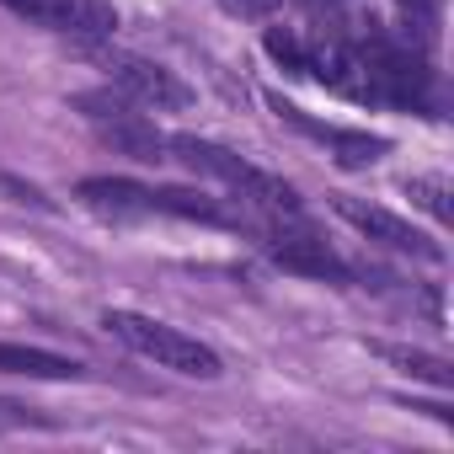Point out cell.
I'll return each instance as SVG.
<instances>
[{
  "label": "cell",
  "instance_id": "1",
  "mask_svg": "<svg viewBox=\"0 0 454 454\" xmlns=\"http://www.w3.org/2000/svg\"><path fill=\"white\" fill-rule=\"evenodd\" d=\"M166 160H182L187 171L214 176V182L231 192L236 203H247V208H257V214H268V219H305V198H300L284 176H273V171L252 166L247 155L224 150V145H214V139L166 134Z\"/></svg>",
  "mask_w": 454,
  "mask_h": 454
},
{
  "label": "cell",
  "instance_id": "2",
  "mask_svg": "<svg viewBox=\"0 0 454 454\" xmlns=\"http://www.w3.org/2000/svg\"><path fill=\"white\" fill-rule=\"evenodd\" d=\"M75 198L86 208L102 214H166V219H198V224H224V231H241V214L224 208L219 198L198 192V187H150L134 176H81Z\"/></svg>",
  "mask_w": 454,
  "mask_h": 454
},
{
  "label": "cell",
  "instance_id": "3",
  "mask_svg": "<svg viewBox=\"0 0 454 454\" xmlns=\"http://www.w3.org/2000/svg\"><path fill=\"white\" fill-rule=\"evenodd\" d=\"M102 326H107L129 353H139V358H150L155 369H171V374H182V380H219V374H224V358H219L208 342H198V337H187V332L155 321V316L107 310Z\"/></svg>",
  "mask_w": 454,
  "mask_h": 454
},
{
  "label": "cell",
  "instance_id": "4",
  "mask_svg": "<svg viewBox=\"0 0 454 454\" xmlns=\"http://www.w3.org/2000/svg\"><path fill=\"white\" fill-rule=\"evenodd\" d=\"M81 49H86L91 65H102L107 86L123 91L129 102H139L145 113H182V107H192V86L176 81L166 65H155L145 54H129V49H113L107 38L102 43H81Z\"/></svg>",
  "mask_w": 454,
  "mask_h": 454
},
{
  "label": "cell",
  "instance_id": "5",
  "mask_svg": "<svg viewBox=\"0 0 454 454\" xmlns=\"http://www.w3.org/2000/svg\"><path fill=\"white\" fill-rule=\"evenodd\" d=\"M257 247H262L284 273L321 278V284H358V268H353L348 257H337L321 231H310V219H268L262 231H257Z\"/></svg>",
  "mask_w": 454,
  "mask_h": 454
},
{
  "label": "cell",
  "instance_id": "6",
  "mask_svg": "<svg viewBox=\"0 0 454 454\" xmlns=\"http://www.w3.org/2000/svg\"><path fill=\"white\" fill-rule=\"evenodd\" d=\"M332 208L353 224V231L364 236V241H374V247H385V252H395V257H417V262H443V247L433 241V236H422L411 219H401V214H390V208H380V203H364V198H332Z\"/></svg>",
  "mask_w": 454,
  "mask_h": 454
},
{
  "label": "cell",
  "instance_id": "7",
  "mask_svg": "<svg viewBox=\"0 0 454 454\" xmlns=\"http://www.w3.org/2000/svg\"><path fill=\"white\" fill-rule=\"evenodd\" d=\"M0 6H12L17 17H27L59 38H75V43H102L118 33V12L107 0H0Z\"/></svg>",
  "mask_w": 454,
  "mask_h": 454
},
{
  "label": "cell",
  "instance_id": "8",
  "mask_svg": "<svg viewBox=\"0 0 454 454\" xmlns=\"http://www.w3.org/2000/svg\"><path fill=\"white\" fill-rule=\"evenodd\" d=\"M273 113H278L284 123H294L300 134H310V139L332 145L337 166H369V160H380V155L390 150V139H380V134H364V129H342V123H316V118H305L300 107H289V102H278V97H273Z\"/></svg>",
  "mask_w": 454,
  "mask_h": 454
},
{
  "label": "cell",
  "instance_id": "9",
  "mask_svg": "<svg viewBox=\"0 0 454 454\" xmlns=\"http://www.w3.org/2000/svg\"><path fill=\"white\" fill-rule=\"evenodd\" d=\"M0 374H22V380H86V364L49 353V348H27V342H0Z\"/></svg>",
  "mask_w": 454,
  "mask_h": 454
},
{
  "label": "cell",
  "instance_id": "10",
  "mask_svg": "<svg viewBox=\"0 0 454 454\" xmlns=\"http://www.w3.org/2000/svg\"><path fill=\"white\" fill-rule=\"evenodd\" d=\"M369 353H380V358H385V364H395L401 374L427 380V385H438V390H449V385H454V364H449V358H438V353L401 348V342H369Z\"/></svg>",
  "mask_w": 454,
  "mask_h": 454
},
{
  "label": "cell",
  "instance_id": "11",
  "mask_svg": "<svg viewBox=\"0 0 454 454\" xmlns=\"http://www.w3.org/2000/svg\"><path fill=\"white\" fill-rule=\"evenodd\" d=\"M395 12H401V22H406V38L417 33V43L427 49L433 33H438V17H443V0H395Z\"/></svg>",
  "mask_w": 454,
  "mask_h": 454
},
{
  "label": "cell",
  "instance_id": "12",
  "mask_svg": "<svg viewBox=\"0 0 454 454\" xmlns=\"http://www.w3.org/2000/svg\"><path fill=\"white\" fill-rule=\"evenodd\" d=\"M406 192H411V198H417L438 224H449V219H454V203H449V182H443V176H411V182H406Z\"/></svg>",
  "mask_w": 454,
  "mask_h": 454
},
{
  "label": "cell",
  "instance_id": "13",
  "mask_svg": "<svg viewBox=\"0 0 454 454\" xmlns=\"http://www.w3.org/2000/svg\"><path fill=\"white\" fill-rule=\"evenodd\" d=\"M0 187H6L12 192V203H33V208H54V198L43 192V187H33V182H22V176H6V171H0Z\"/></svg>",
  "mask_w": 454,
  "mask_h": 454
},
{
  "label": "cell",
  "instance_id": "14",
  "mask_svg": "<svg viewBox=\"0 0 454 454\" xmlns=\"http://www.w3.org/2000/svg\"><path fill=\"white\" fill-rule=\"evenodd\" d=\"M316 6H342V0H316Z\"/></svg>",
  "mask_w": 454,
  "mask_h": 454
}]
</instances>
